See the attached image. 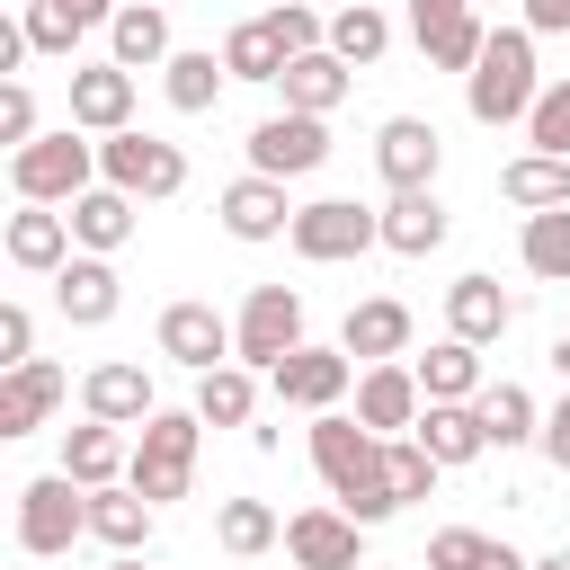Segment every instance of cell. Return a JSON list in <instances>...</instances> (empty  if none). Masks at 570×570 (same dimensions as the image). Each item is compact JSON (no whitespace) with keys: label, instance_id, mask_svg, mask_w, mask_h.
Wrapping results in <instances>:
<instances>
[{"label":"cell","instance_id":"1","mask_svg":"<svg viewBox=\"0 0 570 570\" xmlns=\"http://www.w3.org/2000/svg\"><path fill=\"white\" fill-rule=\"evenodd\" d=\"M312 472H321V490H330L338 517H356V525H383V517H392V490H383V436L356 428L347 410H321V419H312Z\"/></svg>","mask_w":570,"mask_h":570},{"label":"cell","instance_id":"2","mask_svg":"<svg viewBox=\"0 0 570 570\" xmlns=\"http://www.w3.org/2000/svg\"><path fill=\"white\" fill-rule=\"evenodd\" d=\"M534 98H543V80H534V36H525V27H490L481 62L463 71V107H472V125H525Z\"/></svg>","mask_w":570,"mask_h":570},{"label":"cell","instance_id":"3","mask_svg":"<svg viewBox=\"0 0 570 570\" xmlns=\"http://www.w3.org/2000/svg\"><path fill=\"white\" fill-rule=\"evenodd\" d=\"M196 436H205V419H196V410H151V419L134 428V454H125V490H142L151 508L187 499V481H196Z\"/></svg>","mask_w":570,"mask_h":570},{"label":"cell","instance_id":"4","mask_svg":"<svg viewBox=\"0 0 570 570\" xmlns=\"http://www.w3.org/2000/svg\"><path fill=\"white\" fill-rule=\"evenodd\" d=\"M89 178H98V142H80V125L36 134L27 151H9V187L27 205H71V196H89Z\"/></svg>","mask_w":570,"mask_h":570},{"label":"cell","instance_id":"5","mask_svg":"<svg viewBox=\"0 0 570 570\" xmlns=\"http://www.w3.org/2000/svg\"><path fill=\"white\" fill-rule=\"evenodd\" d=\"M294 347H303V294H294V285H249V303H240V321H232V365L276 374Z\"/></svg>","mask_w":570,"mask_h":570},{"label":"cell","instance_id":"6","mask_svg":"<svg viewBox=\"0 0 570 570\" xmlns=\"http://www.w3.org/2000/svg\"><path fill=\"white\" fill-rule=\"evenodd\" d=\"M80 534H89V490H80L71 472H45V481H27V490H18V543H27L36 561L71 552Z\"/></svg>","mask_w":570,"mask_h":570},{"label":"cell","instance_id":"7","mask_svg":"<svg viewBox=\"0 0 570 570\" xmlns=\"http://www.w3.org/2000/svg\"><path fill=\"white\" fill-rule=\"evenodd\" d=\"M98 178L125 187V196H178L187 187V151L160 142V134H142V125H125V134L98 142Z\"/></svg>","mask_w":570,"mask_h":570},{"label":"cell","instance_id":"8","mask_svg":"<svg viewBox=\"0 0 570 570\" xmlns=\"http://www.w3.org/2000/svg\"><path fill=\"white\" fill-rule=\"evenodd\" d=\"M312 267H338V258H365L374 240H383V223H374V205H356V196H321V205H294V232H285Z\"/></svg>","mask_w":570,"mask_h":570},{"label":"cell","instance_id":"9","mask_svg":"<svg viewBox=\"0 0 570 570\" xmlns=\"http://www.w3.org/2000/svg\"><path fill=\"white\" fill-rule=\"evenodd\" d=\"M321 160H330V116H294L285 107V116H267L249 134V178H276L285 187V178H312Z\"/></svg>","mask_w":570,"mask_h":570},{"label":"cell","instance_id":"10","mask_svg":"<svg viewBox=\"0 0 570 570\" xmlns=\"http://www.w3.org/2000/svg\"><path fill=\"white\" fill-rule=\"evenodd\" d=\"M347 383H356L347 347H312V338H303V347L267 374V392H276L285 410H312V419H321V410H338V401H347Z\"/></svg>","mask_w":570,"mask_h":570},{"label":"cell","instance_id":"11","mask_svg":"<svg viewBox=\"0 0 570 570\" xmlns=\"http://www.w3.org/2000/svg\"><path fill=\"white\" fill-rule=\"evenodd\" d=\"M365 525L356 517H338V508H294L285 517V552H294V570H365V543H356Z\"/></svg>","mask_w":570,"mask_h":570},{"label":"cell","instance_id":"12","mask_svg":"<svg viewBox=\"0 0 570 570\" xmlns=\"http://www.w3.org/2000/svg\"><path fill=\"white\" fill-rule=\"evenodd\" d=\"M436 160H445V142H436V125H428V116H383V134H374V169H383V187H392V196L436 187Z\"/></svg>","mask_w":570,"mask_h":570},{"label":"cell","instance_id":"13","mask_svg":"<svg viewBox=\"0 0 570 570\" xmlns=\"http://www.w3.org/2000/svg\"><path fill=\"white\" fill-rule=\"evenodd\" d=\"M116 303H125V285H116V267H107V258H89V249H80V258H62V267H53V312H62L71 330H107V321H116Z\"/></svg>","mask_w":570,"mask_h":570},{"label":"cell","instance_id":"14","mask_svg":"<svg viewBox=\"0 0 570 570\" xmlns=\"http://www.w3.org/2000/svg\"><path fill=\"white\" fill-rule=\"evenodd\" d=\"M419 410H428V401H419V374H410L401 356L356 374V428H374V436H410Z\"/></svg>","mask_w":570,"mask_h":570},{"label":"cell","instance_id":"15","mask_svg":"<svg viewBox=\"0 0 570 570\" xmlns=\"http://www.w3.org/2000/svg\"><path fill=\"white\" fill-rule=\"evenodd\" d=\"M71 125L80 134H125L134 125V71H116V62H80L71 71Z\"/></svg>","mask_w":570,"mask_h":570},{"label":"cell","instance_id":"16","mask_svg":"<svg viewBox=\"0 0 570 570\" xmlns=\"http://www.w3.org/2000/svg\"><path fill=\"white\" fill-rule=\"evenodd\" d=\"M508 321H517V303L499 294V276H454V285H445V338H463V347H499Z\"/></svg>","mask_w":570,"mask_h":570},{"label":"cell","instance_id":"17","mask_svg":"<svg viewBox=\"0 0 570 570\" xmlns=\"http://www.w3.org/2000/svg\"><path fill=\"white\" fill-rule=\"evenodd\" d=\"M338 347H347V365L365 356V365H392V356H410V303H392V294H365V303H347V321H338Z\"/></svg>","mask_w":570,"mask_h":570},{"label":"cell","instance_id":"18","mask_svg":"<svg viewBox=\"0 0 570 570\" xmlns=\"http://www.w3.org/2000/svg\"><path fill=\"white\" fill-rule=\"evenodd\" d=\"M160 356L214 374V365H232V321H223L214 303H169V312H160Z\"/></svg>","mask_w":570,"mask_h":570},{"label":"cell","instance_id":"19","mask_svg":"<svg viewBox=\"0 0 570 570\" xmlns=\"http://www.w3.org/2000/svg\"><path fill=\"white\" fill-rule=\"evenodd\" d=\"M410 436H419V454H428L436 472H463V463H481V454H490V436H481V410H472V401H428Z\"/></svg>","mask_w":570,"mask_h":570},{"label":"cell","instance_id":"20","mask_svg":"<svg viewBox=\"0 0 570 570\" xmlns=\"http://www.w3.org/2000/svg\"><path fill=\"white\" fill-rule=\"evenodd\" d=\"M178 45H169V9L160 0H125L116 18H107V62L116 71H160Z\"/></svg>","mask_w":570,"mask_h":570},{"label":"cell","instance_id":"21","mask_svg":"<svg viewBox=\"0 0 570 570\" xmlns=\"http://www.w3.org/2000/svg\"><path fill=\"white\" fill-rule=\"evenodd\" d=\"M214 214H223V232H232V240H276V232H294V205H285V187H276V178H232Z\"/></svg>","mask_w":570,"mask_h":570},{"label":"cell","instance_id":"22","mask_svg":"<svg viewBox=\"0 0 570 570\" xmlns=\"http://www.w3.org/2000/svg\"><path fill=\"white\" fill-rule=\"evenodd\" d=\"M62 223H71V240H80L89 258H116V249L134 240V196H125V187H89V196L62 205Z\"/></svg>","mask_w":570,"mask_h":570},{"label":"cell","instance_id":"23","mask_svg":"<svg viewBox=\"0 0 570 570\" xmlns=\"http://www.w3.org/2000/svg\"><path fill=\"white\" fill-rule=\"evenodd\" d=\"M80 401H89V419H107V428H142L160 401H151V383H142V365H89V383H80Z\"/></svg>","mask_w":570,"mask_h":570},{"label":"cell","instance_id":"24","mask_svg":"<svg viewBox=\"0 0 570 570\" xmlns=\"http://www.w3.org/2000/svg\"><path fill=\"white\" fill-rule=\"evenodd\" d=\"M374 223H383V249H392V258H428V249L445 240V205H436V187H410V196H392Z\"/></svg>","mask_w":570,"mask_h":570},{"label":"cell","instance_id":"25","mask_svg":"<svg viewBox=\"0 0 570 570\" xmlns=\"http://www.w3.org/2000/svg\"><path fill=\"white\" fill-rule=\"evenodd\" d=\"M125 428H107V419H89V428H62V472L80 481V490H107V481H125Z\"/></svg>","mask_w":570,"mask_h":570},{"label":"cell","instance_id":"26","mask_svg":"<svg viewBox=\"0 0 570 570\" xmlns=\"http://www.w3.org/2000/svg\"><path fill=\"white\" fill-rule=\"evenodd\" d=\"M151 499L142 490H125V481H107V490H89V534L107 543V552H142L151 543Z\"/></svg>","mask_w":570,"mask_h":570},{"label":"cell","instance_id":"27","mask_svg":"<svg viewBox=\"0 0 570 570\" xmlns=\"http://www.w3.org/2000/svg\"><path fill=\"white\" fill-rule=\"evenodd\" d=\"M347 80H356V71H347V62L321 45V53H294L276 89H285V107H294V116H330V107L347 98Z\"/></svg>","mask_w":570,"mask_h":570},{"label":"cell","instance_id":"28","mask_svg":"<svg viewBox=\"0 0 570 570\" xmlns=\"http://www.w3.org/2000/svg\"><path fill=\"white\" fill-rule=\"evenodd\" d=\"M9 258H18L27 276H53V267L71 258V223H62L53 205H27V214H9Z\"/></svg>","mask_w":570,"mask_h":570},{"label":"cell","instance_id":"29","mask_svg":"<svg viewBox=\"0 0 570 570\" xmlns=\"http://www.w3.org/2000/svg\"><path fill=\"white\" fill-rule=\"evenodd\" d=\"M410 374H419V401H481V347L463 338H436Z\"/></svg>","mask_w":570,"mask_h":570},{"label":"cell","instance_id":"30","mask_svg":"<svg viewBox=\"0 0 570 570\" xmlns=\"http://www.w3.org/2000/svg\"><path fill=\"white\" fill-rule=\"evenodd\" d=\"M499 196H508V205H525V214L570 205V160H552V151H517V160L499 169Z\"/></svg>","mask_w":570,"mask_h":570},{"label":"cell","instance_id":"31","mask_svg":"<svg viewBox=\"0 0 570 570\" xmlns=\"http://www.w3.org/2000/svg\"><path fill=\"white\" fill-rule=\"evenodd\" d=\"M330 53H338L347 71H365V62H383V53H392V18H383L374 0H347V9L330 18Z\"/></svg>","mask_w":570,"mask_h":570},{"label":"cell","instance_id":"32","mask_svg":"<svg viewBox=\"0 0 570 570\" xmlns=\"http://www.w3.org/2000/svg\"><path fill=\"white\" fill-rule=\"evenodd\" d=\"M223 80H232V71H223L214 53H196V45H178V53L160 62V89H169V107H178V116H205V107L223 98Z\"/></svg>","mask_w":570,"mask_h":570},{"label":"cell","instance_id":"33","mask_svg":"<svg viewBox=\"0 0 570 570\" xmlns=\"http://www.w3.org/2000/svg\"><path fill=\"white\" fill-rule=\"evenodd\" d=\"M481 436L490 445H525V436H543V410H534V392L525 383H481Z\"/></svg>","mask_w":570,"mask_h":570},{"label":"cell","instance_id":"34","mask_svg":"<svg viewBox=\"0 0 570 570\" xmlns=\"http://www.w3.org/2000/svg\"><path fill=\"white\" fill-rule=\"evenodd\" d=\"M517 258H525V276H543V285H570V205H543V214H525V240H517Z\"/></svg>","mask_w":570,"mask_h":570},{"label":"cell","instance_id":"35","mask_svg":"<svg viewBox=\"0 0 570 570\" xmlns=\"http://www.w3.org/2000/svg\"><path fill=\"white\" fill-rule=\"evenodd\" d=\"M258 410V374L249 365H214V374H196V419L205 428H240Z\"/></svg>","mask_w":570,"mask_h":570},{"label":"cell","instance_id":"36","mask_svg":"<svg viewBox=\"0 0 570 570\" xmlns=\"http://www.w3.org/2000/svg\"><path fill=\"white\" fill-rule=\"evenodd\" d=\"M276 534H285V525H276V508H267V499H223V508H214V543H223L232 561H258Z\"/></svg>","mask_w":570,"mask_h":570},{"label":"cell","instance_id":"37","mask_svg":"<svg viewBox=\"0 0 570 570\" xmlns=\"http://www.w3.org/2000/svg\"><path fill=\"white\" fill-rule=\"evenodd\" d=\"M428 570H525V561L481 525H445V534H428Z\"/></svg>","mask_w":570,"mask_h":570},{"label":"cell","instance_id":"38","mask_svg":"<svg viewBox=\"0 0 570 570\" xmlns=\"http://www.w3.org/2000/svg\"><path fill=\"white\" fill-rule=\"evenodd\" d=\"M223 71H232V80H285V45H276V27H267V18H240V27L223 36Z\"/></svg>","mask_w":570,"mask_h":570},{"label":"cell","instance_id":"39","mask_svg":"<svg viewBox=\"0 0 570 570\" xmlns=\"http://www.w3.org/2000/svg\"><path fill=\"white\" fill-rule=\"evenodd\" d=\"M383 490H392V508H410V499L436 490V463L419 454V436H383Z\"/></svg>","mask_w":570,"mask_h":570},{"label":"cell","instance_id":"40","mask_svg":"<svg viewBox=\"0 0 570 570\" xmlns=\"http://www.w3.org/2000/svg\"><path fill=\"white\" fill-rule=\"evenodd\" d=\"M481 45H490L481 9H463V18H454V27H436V36H419V53H428L436 71H472V62H481Z\"/></svg>","mask_w":570,"mask_h":570},{"label":"cell","instance_id":"41","mask_svg":"<svg viewBox=\"0 0 570 570\" xmlns=\"http://www.w3.org/2000/svg\"><path fill=\"white\" fill-rule=\"evenodd\" d=\"M525 142L552 151V160H570V80H552V89L525 107Z\"/></svg>","mask_w":570,"mask_h":570},{"label":"cell","instance_id":"42","mask_svg":"<svg viewBox=\"0 0 570 570\" xmlns=\"http://www.w3.org/2000/svg\"><path fill=\"white\" fill-rule=\"evenodd\" d=\"M71 45H80V18L53 9V0H36L27 9V53H71Z\"/></svg>","mask_w":570,"mask_h":570},{"label":"cell","instance_id":"43","mask_svg":"<svg viewBox=\"0 0 570 570\" xmlns=\"http://www.w3.org/2000/svg\"><path fill=\"white\" fill-rule=\"evenodd\" d=\"M267 27H276V45H285V62H294V53H321V45H330V27H321V18L303 9V0L267 9Z\"/></svg>","mask_w":570,"mask_h":570},{"label":"cell","instance_id":"44","mask_svg":"<svg viewBox=\"0 0 570 570\" xmlns=\"http://www.w3.org/2000/svg\"><path fill=\"white\" fill-rule=\"evenodd\" d=\"M0 142H9V151L36 142V89H27V80H0Z\"/></svg>","mask_w":570,"mask_h":570},{"label":"cell","instance_id":"45","mask_svg":"<svg viewBox=\"0 0 570 570\" xmlns=\"http://www.w3.org/2000/svg\"><path fill=\"white\" fill-rule=\"evenodd\" d=\"M36 356V312L27 303H0V374H18Z\"/></svg>","mask_w":570,"mask_h":570},{"label":"cell","instance_id":"46","mask_svg":"<svg viewBox=\"0 0 570 570\" xmlns=\"http://www.w3.org/2000/svg\"><path fill=\"white\" fill-rule=\"evenodd\" d=\"M27 428H45V410H36V392H27L18 374H0V445L27 436Z\"/></svg>","mask_w":570,"mask_h":570},{"label":"cell","instance_id":"47","mask_svg":"<svg viewBox=\"0 0 570 570\" xmlns=\"http://www.w3.org/2000/svg\"><path fill=\"white\" fill-rule=\"evenodd\" d=\"M472 0H410V36H436V27H454Z\"/></svg>","mask_w":570,"mask_h":570},{"label":"cell","instance_id":"48","mask_svg":"<svg viewBox=\"0 0 570 570\" xmlns=\"http://www.w3.org/2000/svg\"><path fill=\"white\" fill-rule=\"evenodd\" d=\"M525 36H570V0H525Z\"/></svg>","mask_w":570,"mask_h":570},{"label":"cell","instance_id":"49","mask_svg":"<svg viewBox=\"0 0 570 570\" xmlns=\"http://www.w3.org/2000/svg\"><path fill=\"white\" fill-rule=\"evenodd\" d=\"M543 454L570 472V392H561V410H543Z\"/></svg>","mask_w":570,"mask_h":570},{"label":"cell","instance_id":"50","mask_svg":"<svg viewBox=\"0 0 570 570\" xmlns=\"http://www.w3.org/2000/svg\"><path fill=\"white\" fill-rule=\"evenodd\" d=\"M27 62V18H0V80Z\"/></svg>","mask_w":570,"mask_h":570},{"label":"cell","instance_id":"51","mask_svg":"<svg viewBox=\"0 0 570 570\" xmlns=\"http://www.w3.org/2000/svg\"><path fill=\"white\" fill-rule=\"evenodd\" d=\"M53 9H71V18H80V27H107V18H116V9H125V0H53Z\"/></svg>","mask_w":570,"mask_h":570},{"label":"cell","instance_id":"52","mask_svg":"<svg viewBox=\"0 0 570 570\" xmlns=\"http://www.w3.org/2000/svg\"><path fill=\"white\" fill-rule=\"evenodd\" d=\"M552 365H561V383H570V321H561V338H552Z\"/></svg>","mask_w":570,"mask_h":570},{"label":"cell","instance_id":"53","mask_svg":"<svg viewBox=\"0 0 570 570\" xmlns=\"http://www.w3.org/2000/svg\"><path fill=\"white\" fill-rule=\"evenodd\" d=\"M525 570H570V552H543V561H525Z\"/></svg>","mask_w":570,"mask_h":570},{"label":"cell","instance_id":"54","mask_svg":"<svg viewBox=\"0 0 570 570\" xmlns=\"http://www.w3.org/2000/svg\"><path fill=\"white\" fill-rule=\"evenodd\" d=\"M107 570H142V552H116V561H107Z\"/></svg>","mask_w":570,"mask_h":570},{"label":"cell","instance_id":"55","mask_svg":"<svg viewBox=\"0 0 570 570\" xmlns=\"http://www.w3.org/2000/svg\"><path fill=\"white\" fill-rule=\"evenodd\" d=\"M267 9H285V0H267Z\"/></svg>","mask_w":570,"mask_h":570},{"label":"cell","instance_id":"56","mask_svg":"<svg viewBox=\"0 0 570 570\" xmlns=\"http://www.w3.org/2000/svg\"><path fill=\"white\" fill-rule=\"evenodd\" d=\"M472 9H481V0H472Z\"/></svg>","mask_w":570,"mask_h":570}]
</instances>
